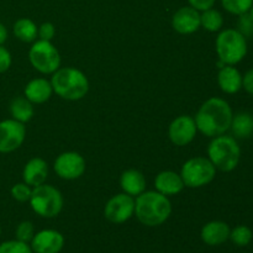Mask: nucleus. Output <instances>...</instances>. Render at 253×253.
Returning a JSON list of instances; mask_svg holds the SVG:
<instances>
[{"mask_svg":"<svg viewBox=\"0 0 253 253\" xmlns=\"http://www.w3.org/2000/svg\"><path fill=\"white\" fill-rule=\"evenodd\" d=\"M30 205L39 216L52 219L59 215L63 209L64 199L62 193L53 185L43 183L32 188Z\"/></svg>","mask_w":253,"mask_h":253,"instance_id":"423d86ee","label":"nucleus"},{"mask_svg":"<svg viewBox=\"0 0 253 253\" xmlns=\"http://www.w3.org/2000/svg\"><path fill=\"white\" fill-rule=\"evenodd\" d=\"M215 49L220 61L227 66H235L246 57L247 39L236 29H225L215 40Z\"/></svg>","mask_w":253,"mask_h":253,"instance_id":"39448f33","label":"nucleus"},{"mask_svg":"<svg viewBox=\"0 0 253 253\" xmlns=\"http://www.w3.org/2000/svg\"><path fill=\"white\" fill-rule=\"evenodd\" d=\"M135 215V199L126 193L114 195L104 208V216L113 224H124Z\"/></svg>","mask_w":253,"mask_h":253,"instance_id":"1a4fd4ad","label":"nucleus"},{"mask_svg":"<svg viewBox=\"0 0 253 253\" xmlns=\"http://www.w3.org/2000/svg\"><path fill=\"white\" fill-rule=\"evenodd\" d=\"M224 26V16L216 9H208L200 14V27L209 32L221 31Z\"/></svg>","mask_w":253,"mask_h":253,"instance_id":"b1692460","label":"nucleus"},{"mask_svg":"<svg viewBox=\"0 0 253 253\" xmlns=\"http://www.w3.org/2000/svg\"><path fill=\"white\" fill-rule=\"evenodd\" d=\"M198 132L194 118L189 115H180L175 118L168 127V136L173 145L187 146L195 138Z\"/></svg>","mask_w":253,"mask_h":253,"instance_id":"f8f14e48","label":"nucleus"},{"mask_svg":"<svg viewBox=\"0 0 253 253\" xmlns=\"http://www.w3.org/2000/svg\"><path fill=\"white\" fill-rule=\"evenodd\" d=\"M56 35V27L52 22H43L39 26V31H37V36L40 40H44V41H52V39Z\"/></svg>","mask_w":253,"mask_h":253,"instance_id":"7c9ffc66","label":"nucleus"},{"mask_svg":"<svg viewBox=\"0 0 253 253\" xmlns=\"http://www.w3.org/2000/svg\"><path fill=\"white\" fill-rule=\"evenodd\" d=\"M11 53L5 48L2 44H0V73H4L11 67Z\"/></svg>","mask_w":253,"mask_h":253,"instance_id":"2f4dec72","label":"nucleus"},{"mask_svg":"<svg viewBox=\"0 0 253 253\" xmlns=\"http://www.w3.org/2000/svg\"><path fill=\"white\" fill-rule=\"evenodd\" d=\"M179 174L185 187L197 189L210 184L215 179L216 168L210 162L209 158L194 157L188 160L182 166Z\"/></svg>","mask_w":253,"mask_h":253,"instance_id":"0eeeda50","label":"nucleus"},{"mask_svg":"<svg viewBox=\"0 0 253 253\" xmlns=\"http://www.w3.org/2000/svg\"><path fill=\"white\" fill-rule=\"evenodd\" d=\"M172 27L180 35H190L200 29V11L194 7L183 6L174 12Z\"/></svg>","mask_w":253,"mask_h":253,"instance_id":"4468645a","label":"nucleus"},{"mask_svg":"<svg viewBox=\"0 0 253 253\" xmlns=\"http://www.w3.org/2000/svg\"><path fill=\"white\" fill-rule=\"evenodd\" d=\"M51 84L53 93L69 101L81 100L89 91V81L86 76L73 67L57 69L52 74Z\"/></svg>","mask_w":253,"mask_h":253,"instance_id":"7ed1b4c3","label":"nucleus"},{"mask_svg":"<svg viewBox=\"0 0 253 253\" xmlns=\"http://www.w3.org/2000/svg\"><path fill=\"white\" fill-rule=\"evenodd\" d=\"M31 66L42 74H53L61 68V54L51 41H35L29 51Z\"/></svg>","mask_w":253,"mask_h":253,"instance_id":"6e6552de","label":"nucleus"},{"mask_svg":"<svg viewBox=\"0 0 253 253\" xmlns=\"http://www.w3.org/2000/svg\"><path fill=\"white\" fill-rule=\"evenodd\" d=\"M53 94L51 82L44 78H35L26 84L24 96L32 104H43L51 99Z\"/></svg>","mask_w":253,"mask_h":253,"instance_id":"a211bd4d","label":"nucleus"},{"mask_svg":"<svg viewBox=\"0 0 253 253\" xmlns=\"http://www.w3.org/2000/svg\"><path fill=\"white\" fill-rule=\"evenodd\" d=\"M15 236H16V240L22 242H31V240L34 239L35 236V227L34 224L31 221H22L17 225L16 231H15Z\"/></svg>","mask_w":253,"mask_h":253,"instance_id":"cd10ccee","label":"nucleus"},{"mask_svg":"<svg viewBox=\"0 0 253 253\" xmlns=\"http://www.w3.org/2000/svg\"><path fill=\"white\" fill-rule=\"evenodd\" d=\"M7 40V30L5 25L0 22V44H4L5 41Z\"/></svg>","mask_w":253,"mask_h":253,"instance_id":"f704fd0d","label":"nucleus"},{"mask_svg":"<svg viewBox=\"0 0 253 253\" xmlns=\"http://www.w3.org/2000/svg\"><path fill=\"white\" fill-rule=\"evenodd\" d=\"M0 235H1V226H0Z\"/></svg>","mask_w":253,"mask_h":253,"instance_id":"e433bc0d","label":"nucleus"},{"mask_svg":"<svg viewBox=\"0 0 253 253\" xmlns=\"http://www.w3.org/2000/svg\"><path fill=\"white\" fill-rule=\"evenodd\" d=\"M215 1L216 0H188V2H189V5L192 7H194L195 10H198V11H205V10L208 9H211L212 6H214Z\"/></svg>","mask_w":253,"mask_h":253,"instance_id":"473e14b6","label":"nucleus"},{"mask_svg":"<svg viewBox=\"0 0 253 253\" xmlns=\"http://www.w3.org/2000/svg\"><path fill=\"white\" fill-rule=\"evenodd\" d=\"M232 118L234 113L230 104L224 99L214 96L202 104L194 120L198 131L212 138L230 130Z\"/></svg>","mask_w":253,"mask_h":253,"instance_id":"f257e3e1","label":"nucleus"},{"mask_svg":"<svg viewBox=\"0 0 253 253\" xmlns=\"http://www.w3.org/2000/svg\"><path fill=\"white\" fill-rule=\"evenodd\" d=\"M208 158L216 170L225 173L232 172L241 160V148L236 138L224 133L212 137L208 146Z\"/></svg>","mask_w":253,"mask_h":253,"instance_id":"20e7f679","label":"nucleus"},{"mask_svg":"<svg viewBox=\"0 0 253 253\" xmlns=\"http://www.w3.org/2000/svg\"><path fill=\"white\" fill-rule=\"evenodd\" d=\"M64 246V237L57 230L46 229L35 234L31 240L34 253H59Z\"/></svg>","mask_w":253,"mask_h":253,"instance_id":"ddd939ff","label":"nucleus"},{"mask_svg":"<svg viewBox=\"0 0 253 253\" xmlns=\"http://www.w3.org/2000/svg\"><path fill=\"white\" fill-rule=\"evenodd\" d=\"M47 177H48V165L43 158H31L25 165L22 170V179L32 188L46 183Z\"/></svg>","mask_w":253,"mask_h":253,"instance_id":"dca6fc26","label":"nucleus"},{"mask_svg":"<svg viewBox=\"0 0 253 253\" xmlns=\"http://www.w3.org/2000/svg\"><path fill=\"white\" fill-rule=\"evenodd\" d=\"M247 12H249V15H250V16H251V19L253 20V5L251 6V9H250Z\"/></svg>","mask_w":253,"mask_h":253,"instance_id":"c9c22d12","label":"nucleus"},{"mask_svg":"<svg viewBox=\"0 0 253 253\" xmlns=\"http://www.w3.org/2000/svg\"><path fill=\"white\" fill-rule=\"evenodd\" d=\"M217 84L226 94H236L242 89V74L234 66H224L217 73Z\"/></svg>","mask_w":253,"mask_h":253,"instance_id":"6ab92c4d","label":"nucleus"},{"mask_svg":"<svg viewBox=\"0 0 253 253\" xmlns=\"http://www.w3.org/2000/svg\"><path fill=\"white\" fill-rule=\"evenodd\" d=\"M156 190L166 197L177 195L185 188L179 173L173 170H163L156 175L155 179Z\"/></svg>","mask_w":253,"mask_h":253,"instance_id":"f3484780","label":"nucleus"},{"mask_svg":"<svg viewBox=\"0 0 253 253\" xmlns=\"http://www.w3.org/2000/svg\"><path fill=\"white\" fill-rule=\"evenodd\" d=\"M230 130L236 138H250L253 136V116L249 113H239L234 115Z\"/></svg>","mask_w":253,"mask_h":253,"instance_id":"412c9836","label":"nucleus"},{"mask_svg":"<svg viewBox=\"0 0 253 253\" xmlns=\"http://www.w3.org/2000/svg\"><path fill=\"white\" fill-rule=\"evenodd\" d=\"M32 189L30 185H27L26 183H17L14 187L11 188V197L14 198L16 202L25 203L29 202L30 198H31Z\"/></svg>","mask_w":253,"mask_h":253,"instance_id":"c85d7f7f","label":"nucleus"},{"mask_svg":"<svg viewBox=\"0 0 253 253\" xmlns=\"http://www.w3.org/2000/svg\"><path fill=\"white\" fill-rule=\"evenodd\" d=\"M252 230L246 225H239L230 231V240L239 247H245L252 241Z\"/></svg>","mask_w":253,"mask_h":253,"instance_id":"393cba45","label":"nucleus"},{"mask_svg":"<svg viewBox=\"0 0 253 253\" xmlns=\"http://www.w3.org/2000/svg\"><path fill=\"white\" fill-rule=\"evenodd\" d=\"M12 31H14L15 37L17 40L30 43V42H34L37 39L39 27L32 20L27 19V17H22V19H19L15 22Z\"/></svg>","mask_w":253,"mask_h":253,"instance_id":"5701e85b","label":"nucleus"},{"mask_svg":"<svg viewBox=\"0 0 253 253\" xmlns=\"http://www.w3.org/2000/svg\"><path fill=\"white\" fill-rule=\"evenodd\" d=\"M26 137L25 124L14 119L0 121V153H10L21 147Z\"/></svg>","mask_w":253,"mask_h":253,"instance_id":"9b49d317","label":"nucleus"},{"mask_svg":"<svg viewBox=\"0 0 253 253\" xmlns=\"http://www.w3.org/2000/svg\"><path fill=\"white\" fill-rule=\"evenodd\" d=\"M237 31L241 32L245 37H252L253 36V20L249 15V12L242 14L239 16L237 20Z\"/></svg>","mask_w":253,"mask_h":253,"instance_id":"c756f323","label":"nucleus"},{"mask_svg":"<svg viewBox=\"0 0 253 253\" xmlns=\"http://www.w3.org/2000/svg\"><path fill=\"white\" fill-rule=\"evenodd\" d=\"M86 168L83 156L74 151L63 152L56 158L53 169L59 178L64 180H74L84 174Z\"/></svg>","mask_w":253,"mask_h":253,"instance_id":"9d476101","label":"nucleus"},{"mask_svg":"<svg viewBox=\"0 0 253 253\" xmlns=\"http://www.w3.org/2000/svg\"><path fill=\"white\" fill-rule=\"evenodd\" d=\"M172 214V204L157 190L143 192L135 200V215L145 226L155 227L165 224Z\"/></svg>","mask_w":253,"mask_h":253,"instance_id":"f03ea898","label":"nucleus"},{"mask_svg":"<svg viewBox=\"0 0 253 253\" xmlns=\"http://www.w3.org/2000/svg\"><path fill=\"white\" fill-rule=\"evenodd\" d=\"M242 88L249 94L253 95V68L246 72L245 76H242Z\"/></svg>","mask_w":253,"mask_h":253,"instance_id":"72a5a7b5","label":"nucleus"},{"mask_svg":"<svg viewBox=\"0 0 253 253\" xmlns=\"http://www.w3.org/2000/svg\"><path fill=\"white\" fill-rule=\"evenodd\" d=\"M120 185L124 193L131 197H138L146 190V178L137 169H127L120 177Z\"/></svg>","mask_w":253,"mask_h":253,"instance_id":"aec40b11","label":"nucleus"},{"mask_svg":"<svg viewBox=\"0 0 253 253\" xmlns=\"http://www.w3.org/2000/svg\"><path fill=\"white\" fill-rule=\"evenodd\" d=\"M0 253H34L31 246L19 240H11L0 244Z\"/></svg>","mask_w":253,"mask_h":253,"instance_id":"bb28decb","label":"nucleus"},{"mask_svg":"<svg viewBox=\"0 0 253 253\" xmlns=\"http://www.w3.org/2000/svg\"><path fill=\"white\" fill-rule=\"evenodd\" d=\"M230 231L231 229L226 222L214 220L203 226L200 237L203 242L209 246H220L230 239Z\"/></svg>","mask_w":253,"mask_h":253,"instance_id":"2eb2a0df","label":"nucleus"},{"mask_svg":"<svg viewBox=\"0 0 253 253\" xmlns=\"http://www.w3.org/2000/svg\"><path fill=\"white\" fill-rule=\"evenodd\" d=\"M10 114L14 120L26 124L32 119L35 110L31 101L27 100L25 96H17L10 104Z\"/></svg>","mask_w":253,"mask_h":253,"instance_id":"4be33fe9","label":"nucleus"},{"mask_svg":"<svg viewBox=\"0 0 253 253\" xmlns=\"http://www.w3.org/2000/svg\"><path fill=\"white\" fill-rule=\"evenodd\" d=\"M221 5L227 12L240 16L251 9L253 0H221Z\"/></svg>","mask_w":253,"mask_h":253,"instance_id":"a878e982","label":"nucleus"}]
</instances>
